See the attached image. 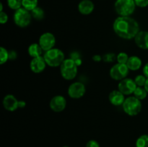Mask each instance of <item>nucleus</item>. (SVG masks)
<instances>
[{"label":"nucleus","mask_w":148,"mask_h":147,"mask_svg":"<svg viewBox=\"0 0 148 147\" xmlns=\"http://www.w3.org/2000/svg\"><path fill=\"white\" fill-rule=\"evenodd\" d=\"M143 75L146 76V77L148 78V63H146L145 65L144 66L143 69Z\"/></svg>","instance_id":"nucleus-31"},{"label":"nucleus","mask_w":148,"mask_h":147,"mask_svg":"<svg viewBox=\"0 0 148 147\" xmlns=\"http://www.w3.org/2000/svg\"><path fill=\"white\" fill-rule=\"evenodd\" d=\"M38 0H22L23 8L30 12L38 7Z\"/></svg>","instance_id":"nucleus-20"},{"label":"nucleus","mask_w":148,"mask_h":147,"mask_svg":"<svg viewBox=\"0 0 148 147\" xmlns=\"http://www.w3.org/2000/svg\"><path fill=\"white\" fill-rule=\"evenodd\" d=\"M66 100L62 95H56L51 99L49 107L51 109L56 112H62L66 108Z\"/></svg>","instance_id":"nucleus-11"},{"label":"nucleus","mask_w":148,"mask_h":147,"mask_svg":"<svg viewBox=\"0 0 148 147\" xmlns=\"http://www.w3.org/2000/svg\"><path fill=\"white\" fill-rule=\"evenodd\" d=\"M43 49L40 47L39 43H32L28 47L27 51L28 54L32 58H37L39 56H41L42 53H43Z\"/></svg>","instance_id":"nucleus-18"},{"label":"nucleus","mask_w":148,"mask_h":147,"mask_svg":"<svg viewBox=\"0 0 148 147\" xmlns=\"http://www.w3.org/2000/svg\"><path fill=\"white\" fill-rule=\"evenodd\" d=\"M3 12V4L2 3H0V12Z\"/></svg>","instance_id":"nucleus-35"},{"label":"nucleus","mask_w":148,"mask_h":147,"mask_svg":"<svg viewBox=\"0 0 148 147\" xmlns=\"http://www.w3.org/2000/svg\"><path fill=\"white\" fill-rule=\"evenodd\" d=\"M137 86L134 80L130 78H125L119 81L118 89L124 95H131L132 94L134 93Z\"/></svg>","instance_id":"nucleus-10"},{"label":"nucleus","mask_w":148,"mask_h":147,"mask_svg":"<svg viewBox=\"0 0 148 147\" xmlns=\"http://www.w3.org/2000/svg\"><path fill=\"white\" fill-rule=\"evenodd\" d=\"M144 87H145V90L147 91V92L148 94V78H147V80H146L145 84Z\"/></svg>","instance_id":"nucleus-34"},{"label":"nucleus","mask_w":148,"mask_h":147,"mask_svg":"<svg viewBox=\"0 0 148 147\" xmlns=\"http://www.w3.org/2000/svg\"><path fill=\"white\" fill-rule=\"evenodd\" d=\"M46 62L44 58L39 56L37 58H33L30 63V68L32 71L35 74L41 73L44 71L46 66Z\"/></svg>","instance_id":"nucleus-13"},{"label":"nucleus","mask_w":148,"mask_h":147,"mask_svg":"<svg viewBox=\"0 0 148 147\" xmlns=\"http://www.w3.org/2000/svg\"><path fill=\"white\" fill-rule=\"evenodd\" d=\"M134 2L137 7L144 8L148 6V0H134Z\"/></svg>","instance_id":"nucleus-28"},{"label":"nucleus","mask_w":148,"mask_h":147,"mask_svg":"<svg viewBox=\"0 0 148 147\" xmlns=\"http://www.w3.org/2000/svg\"><path fill=\"white\" fill-rule=\"evenodd\" d=\"M13 20L15 24L18 27L24 28L27 27L31 22L32 15L30 11L21 7L16 10L13 15Z\"/></svg>","instance_id":"nucleus-6"},{"label":"nucleus","mask_w":148,"mask_h":147,"mask_svg":"<svg viewBox=\"0 0 148 147\" xmlns=\"http://www.w3.org/2000/svg\"><path fill=\"white\" fill-rule=\"evenodd\" d=\"M92 60L95 62H100L103 60V58L100 55H95L92 56Z\"/></svg>","instance_id":"nucleus-32"},{"label":"nucleus","mask_w":148,"mask_h":147,"mask_svg":"<svg viewBox=\"0 0 148 147\" xmlns=\"http://www.w3.org/2000/svg\"><path fill=\"white\" fill-rule=\"evenodd\" d=\"M63 147H69V146H64Z\"/></svg>","instance_id":"nucleus-36"},{"label":"nucleus","mask_w":148,"mask_h":147,"mask_svg":"<svg viewBox=\"0 0 148 147\" xmlns=\"http://www.w3.org/2000/svg\"><path fill=\"white\" fill-rule=\"evenodd\" d=\"M8 21V15L4 12H0V23L1 24H6Z\"/></svg>","instance_id":"nucleus-29"},{"label":"nucleus","mask_w":148,"mask_h":147,"mask_svg":"<svg viewBox=\"0 0 148 147\" xmlns=\"http://www.w3.org/2000/svg\"><path fill=\"white\" fill-rule=\"evenodd\" d=\"M136 7L134 0H116L114 4V8L117 14L124 17L132 15Z\"/></svg>","instance_id":"nucleus-5"},{"label":"nucleus","mask_w":148,"mask_h":147,"mask_svg":"<svg viewBox=\"0 0 148 147\" xmlns=\"http://www.w3.org/2000/svg\"><path fill=\"white\" fill-rule=\"evenodd\" d=\"M130 69L127 67V64L117 63L111 67L110 70V76L114 80L121 81L127 78Z\"/></svg>","instance_id":"nucleus-7"},{"label":"nucleus","mask_w":148,"mask_h":147,"mask_svg":"<svg viewBox=\"0 0 148 147\" xmlns=\"http://www.w3.org/2000/svg\"><path fill=\"white\" fill-rule=\"evenodd\" d=\"M147 92L145 90L144 86H137L136 89L134 90V93H133V96L135 97L140 100H143L145 99L147 96Z\"/></svg>","instance_id":"nucleus-19"},{"label":"nucleus","mask_w":148,"mask_h":147,"mask_svg":"<svg viewBox=\"0 0 148 147\" xmlns=\"http://www.w3.org/2000/svg\"><path fill=\"white\" fill-rule=\"evenodd\" d=\"M19 102L20 100H18L14 95H7L3 99L2 103L4 109L10 112H13L20 108Z\"/></svg>","instance_id":"nucleus-12"},{"label":"nucleus","mask_w":148,"mask_h":147,"mask_svg":"<svg viewBox=\"0 0 148 147\" xmlns=\"http://www.w3.org/2000/svg\"><path fill=\"white\" fill-rule=\"evenodd\" d=\"M141 100L134 96H130L126 98L122 105L123 110L130 116H135L138 115L142 110Z\"/></svg>","instance_id":"nucleus-4"},{"label":"nucleus","mask_w":148,"mask_h":147,"mask_svg":"<svg viewBox=\"0 0 148 147\" xmlns=\"http://www.w3.org/2000/svg\"><path fill=\"white\" fill-rule=\"evenodd\" d=\"M32 17L36 19V20H41L44 18L45 12L43 9L40 7H37L34 10L30 12Z\"/></svg>","instance_id":"nucleus-21"},{"label":"nucleus","mask_w":148,"mask_h":147,"mask_svg":"<svg viewBox=\"0 0 148 147\" xmlns=\"http://www.w3.org/2000/svg\"><path fill=\"white\" fill-rule=\"evenodd\" d=\"M95 5L91 0H82L78 4V11L80 14L88 15L93 12Z\"/></svg>","instance_id":"nucleus-16"},{"label":"nucleus","mask_w":148,"mask_h":147,"mask_svg":"<svg viewBox=\"0 0 148 147\" xmlns=\"http://www.w3.org/2000/svg\"><path fill=\"white\" fill-rule=\"evenodd\" d=\"M46 64L51 67H57L65 60V56L64 52L59 48H52L47 50L43 56Z\"/></svg>","instance_id":"nucleus-3"},{"label":"nucleus","mask_w":148,"mask_h":147,"mask_svg":"<svg viewBox=\"0 0 148 147\" xmlns=\"http://www.w3.org/2000/svg\"><path fill=\"white\" fill-rule=\"evenodd\" d=\"M129 56L127 53L124 52H121L116 56V61L118 63H123V64H127V62L129 59Z\"/></svg>","instance_id":"nucleus-25"},{"label":"nucleus","mask_w":148,"mask_h":147,"mask_svg":"<svg viewBox=\"0 0 148 147\" xmlns=\"http://www.w3.org/2000/svg\"><path fill=\"white\" fill-rule=\"evenodd\" d=\"M113 29L119 37L126 40L134 38L140 31L138 22L130 16H119L117 17L114 22Z\"/></svg>","instance_id":"nucleus-1"},{"label":"nucleus","mask_w":148,"mask_h":147,"mask_svg":"<svg viewBox=\"0 0 148 147\" xmlns=\"http://www.w3.org/2000/svg\"><path fill=\"white\" fill-rule=\"evenodd\" d=\"M85 147H100V144L95 140H90L86 144Z\"/></svg>","instance_id":"nucleus-30"},{"label":"nucleus","mask_w":148,"mask_h":147,"mask_svg":"<svg viewBox=\"0 0 148 147\" xmlns=\"http://www.w3.org/2000/svg\"><path fill=\"white\" fill-rule=\"evenodd\" d=\"M136 147H148V135L144 134L139 137L136 141Z\"/></svg>","instance_id":"nucleus-22"},{"label":"nucleus","mask_w":148,"mask_h":147,"mask_svg":"<svg viewBox=\"0 0 148 147\" xmlns=\"http://www.w3.org/2000/svg\"><path fill=\"white\" fill-rule=\"evenodd\" d=\"M78 69L76 61L72 59H66L60 66V73L66 80H72L77 74Z\"/></svg>","instance_id":"nucleus-2"},{"label":"nucleus","mask_w":148,"mask_h":147,"mask_svg":"<svg viewBox=\"0 0 148 147\" xmlns=\"http://www.w3.org/2000/svg\"><path fill=\"white\" fill-rule=\"evenodd\" d=\"M38 43L43 50L47 51L54 48L56 37L51 33H44L39 37Z\"/></svg>","instance_id":"nucleus-9"},{"label":"nucleus","mask_w":148,"mask_h":147,"mask_svg":"<svg viewBox=\"0 0 148 147\" xmlns=\"http://www.w3.org/2000/svg\"><path fill=\"white\" fill-rule=\"evenodd\" d=\"M143 62L142 60L136 56H130L127 62V66L131 71H137L141 68Z\"/></svg>","instance_id":"nucleus-17"},{"label":"nucleus","mask_w":148,"mask_h":147,"mask_svg":"<svg viewBox=\"0 0 148 147\" xmlns=\"http://www.w3.org/2000/svg\"><path fill=\"white\" fill-rule=\"evenodd\" d=\"M86 88L82 82H76L72 83L68 88V95L72 99H79L85 95Z\"/></svg>","instance_id":"nucleus-8"},{"label":"nucleus","mask_w":148,"mask_h":147,"mask_svg":"<svg viewBox=\"0 0 148 147\" xmlns=\"http://www.w3.org/2000/svg\"><path fill=\"white\" fill-rule=\"evenodd\" d=\"M10 59V54L9 52L4 47L0 48V64L2 65Z\"/></svg>","instance_id":"nucleus-24"},{"label":"nucleus","mask_w":148,"mask_h":147,"mask_svg":"<svg viewBox=\"0 0 148 147\" xmlns=\"http://www.w3.org/2000/svg\"><path fill=\"white\" fill-rule=\"evenodd\" d=\"M134 42L137 47L143 50L148 49V31H140L134 37Z\"/></svg>","instance_id":"nucleus-14"},{"label":"nucleus","mask_w":148,"mask_h":147,"mask_svg":"<svg viewBox=\"0 0 148 147\" xmlns=\"http://www.w3.org/2000/svg\"><path fill=\"white\" fill-rule=\"evenodd\" d=\"M134 82H135L137 86H144L145 84L146 80H147V77L145 75H137L135 78H134Z\"/></svg>","instance_id":"nucleus-26"},{"label":"nucleus","mask_w":148,"mask_h":147,"mask_svg":"<svg viewBox=\"0 0 148 147\" xmlns=\"http://www.w3.org/2000/svg\"><path fill=\"white\" fill-rule=\"evenodd\" d=\"M125 95L121 93L119 90H113L111 93L109 94L108 99H109L110 102L114 106H120L122 105L125 100Z\"/></svg>","instance_id":"nucleus-15"},{"label":"nucleus","mask_w":148,"mask_h":147,"mask_svg":"<svg viewBox=\"0 0 148 147\" xmlns=\"http://www.w3.org/2000/svg\"><path fill=\"white\" fill-rule=\"evenodd\" d=\"M7 3L8 7L14 11L23 7L22 0H7Z\"/></svg>","instance_id":"nucleus-23"},{"label":"nucleus","mask_w":148,"mask_h":147,"mask_svg":"<svg viewBox=\"0 0 148 147\" xmlns=\"http://www.w3.org/2000/svg\"><path fill=\"white\" fill-rule=\"evenodd\" d=\"M115 59H116V56L114 53H107V54L104 55L103 57V60L107 63L114 62Z\"/></svg>","instance_id":"nucleus-27"},{"label":"nucleus","mask_w":148,"mask_h":147,"mask_svg":"<svg viewBox=\"0 0 148 147\" xmlns=\"http://www.w3.org/2000/svg\"><path fill=\"white\" fill-rule=\"evenodd\" d=\"M26 104L25 101H20L19 102V106H20V108H24L25 107Z\"/></svg>","instance_id":"nucleus-33"}]
</instances>
